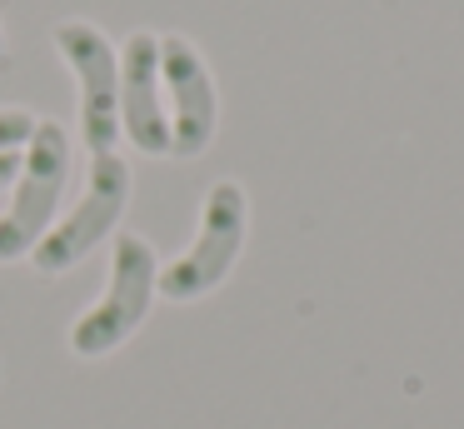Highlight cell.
I'll return each mask as SVG.
<instances>
[{
  "instance_id": "cell-1",
  "label": "cell",
  "mask_w": 464,
  "mask_h": 429,
  "mask_svg": "<svg viewBox=\"0 0 464 429\" xmlns=\"http://www.w3.org/2000/svg\"><path fill=\"white\" fill-rule=\"evenodd\" d=\"M155 249L145 245L140 235H121L115 239V255H111V289L105 299L91 309V315L75 319L71 329V349L81 359H101L111 355L115 345L140 329L145 309H150V295H155Z\"/></svg>"
},
{
  "instance_id": "cell-2",
  "label": "cell",
  "mask_w": 464,
  "mask_h": 429,
  "mask_svg": "<svg viewBox=\"0 0 464 429\" xmlns=\"http://www.w3.org/2000/svg\"><path fill=\"white\" fill-rule=\"evenodd\" d=\"M65 175H71V135L55 120H41L31 135V155L21 165L15 205L0 215V259H21L41 245L55 205H61Z\"/></svg>"
},
{
  "instance_id": "cell-3",
  "label": "cell",
  "mask_w": 464,
  "mask_h": 429,
  "mask_svg": "<svg viewBox=\"0 0 464 429\" xmlns=\"http://www.w3.org/2000/svg\"><path fill=\"white\" fill-rule=\"evenodd\" d=\"M245 215H250L245 190L235 185V180H220V185L205 195V215H200L195 245L185 249L175 265H165L160 275H155L160 295H170V299L210 295V289L230 275L235 255H240V245H245Z\"/></svg>"
},
{
  "instance_id": "cell-4",
  "label": "cell",
  "mask_w": 464,
  "mask_h": 429,
  "mask_svg": "<svg viewBox=\"0 0 464 429\" xmlns=\"http://www.w3.org/2000/svg\"><path fill=\"white\" fill-rule=\"evenodd\" d=\"M125 205H130V165H125L115 150H105V155H95V165H91V190H85V200L51 229V235H41L35 265H41L45 275L71 269L75 259H85L115 225H121Z\"/></svg>"
},
{
  "instance_id": "cell-5",
  "label": "cell",
  "mask_w": 464,
  "mask_h": 429,
  "mask_svg": "<svg viewBox=\"0 0 464 429\" xmlns=\"http://www.w3.org/2000/svg\"><path fill=\"white\" fill-rule=\"evenodd\" d=\"M55 45L81 80V140L91 145V155H105L121 135V60L105 30L91 20L55 25Z\"/></svg>"
},
{
  "instance_id": "cell-6",
  "label": "cell",
  "mask_w": 464,
  "mask_h": 429,
  "mask_svg": "<svg viewBox=\"0 0 464 429\" xmlns=\"http://www.w3.org/2000/svg\"><path fill=\"white\" fill-rule=\"evenodd\" d=\"M160 70L165 85L175 95V125H170V155L195 160L215 140V120H220V100H215L210 65L185 35L160 40Z\"/></svg>"
},
{
  "instance_id": "cell-7",
  "label": "cell",
  "mask_w": 464,
  "mask_h": 429,
  "mask_svg": "<svg viewBox=\"0 0 464 429\" xmlns=\"http://www.w3.org/2000/svg\"><path fill=\"white\" fill-rule=\"evenodd\" d=\"M121 120L135 150L170 155V120L160 110V35L135 30L121 55Z\"/></svg>"
},
{
  "instance_id": "cell-8",
  "label": "cell",
  "mask_w": 464,
  "mask_h": 429,
  "mask_svg": "<svg viewBox=\"0 0 464 429\" xmlns=\"http://www.w3.org/2000/svg\"><path fill=\"white\" fill-rule=\"evenodd\" d=\"M31 135H35V115H25V110H0V150L31 145Z\"/></svg>"
},
{
  "instance_id": "cell-9",
  "label": "cell",
  "mask_w": 464,
  "mask_h": 429,
  "mask_svg": "<svg viewBox=\"0 0 464 429\" xmlns=\"http://www.w3.org/2000/svg\"><path fill=\"white\" fill-rule=\"evenodd\" d=\"M21 165H25V160L15 155V150H0V190H5L15 175H21Z\"/></svg>"
},
{
  "instance_id": "cell-10",
  "label": "cell",
  "mask_w": 464,
  "mask_h": 429,
  "mask_svg": "<svg viewBox=\"0 0 464 429\" xmlns=\"http://www.w3.org/2000/svg\"><path fill=\"white\" fill-rule=\"evenodd\" d=\"M0 55H5V40H0Z\"/></svg>"
}]
</instances>
